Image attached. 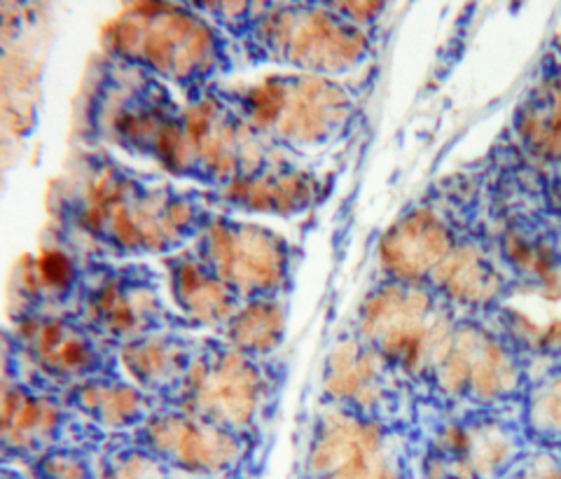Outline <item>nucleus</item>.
Listing matches in <instances>:
<instances>
[{
    "mask_svg": "<svg viewBox=\"0 0 561 479\" xmlns=\"http://www.w3.org/2000/svg\"><path fill=\"white\" fill-rule=\"evenodd\" d=\"M45 367L59 369V375H84L94 363V349L78 332H68L64 326H45L38 344H35Z\"/></svg>",
    "mask_w": 561,
    "mask_h": 479,
    "instance_id": "f03ea898",
    "label": "nucleus"
},
{
    "mask_svg": "<svg viewBox=\"0 0 561 479\" xmlns=\"http://www.w3.org/2000/svg\"><path fill=\"white\" fill-rule=\"evenodd\" d=\"M265 237L257 229L241 227L234 232L222 229L216 235L214 251L222 281L241 293H265L276 286L284 272V253H278V239L267 241Z\"/></svg>",
    "mask_w": 561,
    "mask_h": 479,
    "instance_id": "f257e3e1",
    "label": "nucleus"
}]
</instances>
